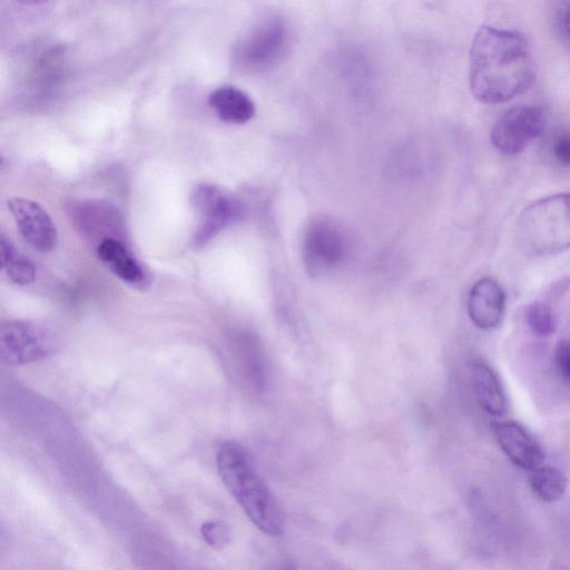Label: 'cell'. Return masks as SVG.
Here are the masks:
<instances>
[{
    "mask_svg": "<svg viewBox=\"0 0 570 570\" xmlns=\"http://www.w3.org/2000/svg\"><path fill=\"white\" fill-rule=\"evenodd\" d=\"M529 40L515 30L481 26L469 52V83L482 104H503L525 92L535 79Z\"/></svg>",
    "mask_w": 570,
    "mask_h": 570,
    "instance_id": "6da1fadb",
    "label": "cell"
},
{
    "mask_svg": "<svg viewBox=\"0 0 570 570\" xmlns=\"http://www.w3.org/2000/svg\"><path fill=\"white\" fill-rule=\"evenodd\" d=\"M218 474L253 524L267 535H279L284 513L259 474L253 456L235 441L223 442L216 452Z\"/></svg>",
    "mask_w": 570,
    "mask_h": 570,
    "instance_id": "7a4b0ae2",
    "label": "cell"
},
{
    "mask_svg": "<svg viewBox=\"0 0 570 570\" xmlns=\"http://www.w3.org/2000/svg\"><path fill=\"white\" fill-rule=\"evenodd\" d=\"M517 243L529 256L544 257L570 248V193L528 205L517 222Z\"/></svg>",
    "mask_w": 570,
    "mask_h": 570,
    "instance_id": "3957f363",
    "label": "cell"
},
{
    "mask_svg": "<svg viewBox=\"0 0 570 570\" xmlns=\"http://www.w3.org/2000/svg\"><path fill=\"white\" fill-rule=\"evenodd\" d=\"M291 42L287 21L278 14L266 16L238 39L233 63L246 73L268 71L286 58Z\"/></svg>",
    "mask_w": 570,
    "mask_h": 570,
    "instance_id": "277c9868",
    "label": "cell"
},
{
    "mask_svg": "<svg viewBox=\"0 0 570 570\" xmlns=\"http://www.w3.org/2000/svg\"><path fill=\"white\" fill-rule=\"evenodd\" d=\"M58 348L56 334L31 321H8L0 327V360L6 365H23L40 361Z\"/></svg>",
    "mask_w": 570,
    "mask_h": 570,
    "instance_id": "5b68a950",
    "label": "cell"
},
{
    "mask_svg": "<svg viewBox=\"0 0 570 570\" xmlns=\"http://www.w3.org/2000/svg\"><path fill=\"white\" fill-rule=\"evenodd\" d=\"M191 204L198 218L193 236L196 247L206 245L243 215L239 200L217 185H198L193 191Z\"/></svg>",
    "mask_w": 570,
    "mask_h": 570,
    "instance_id": "8992f818",
    "label": "cell"
},
{
    "mask_svg": "<svg viewBox=\"0 0 570 570\" xmlns=\"http://www.w3.org/2000/svg\"><path fill=\"white\" fill-rule=\"evenodd\" d=\"M347 252L342 228L330 218H316L306 228L303 240V262L314 277L336 269Z\"/></svg>",
    "mask_w": 570,
    "mask_h": 570,
    "instance_id": "52a82bcc",
    "label": "cell"
},
{
    "mask_svg": "<svg viewBox=\"0 0 570 570\" xmlns=\"http://www.w3.org/2000/svg\"><path fill=\"white\" fill-rule=\"evenodd\" d=\"M547 125L542 108L519 105L505 110L491 129V142L505 155H517L541 136Z\"/></svg>",
    "mask_w": 570,
    "mask_h": 570,
    "instance_id": "ba28073f",
    "label": "cell"
},
{
    "mask_svg": "<svg viewBox=\"0 0 570 570\" xmlns=\"http://www.w3.org/2000/svg\"><path fill=\"white\" fill-rule=\"evenodd\" d=\"M22 238L37 252L49 253L57 244V229L49 214L37 203L24 197L7 200Z\"/></svg>",
    "mask_w": 570,
    "mask_h": 570,
    "instance_id": "9c48e42d",
    "label": "cell"
},
{
    "mask_svg": "<svg viewBox=\"0 0 570 570\" xmlns=\"http://www.w3.org/2000/svg\"><path fill=\"white\" fill-rule=\"evenodd\" d=\"M492 432L499 448L514 465L531 471L543 463L541 445L519 422L498 420L492 423Z\"/></svg>",
    "mask_w": 570,
    "mask_h": 570,
    "instance_id": "30bf717a",
    "label": "cell"
},
{
    "mask_svg": "<svg viewBox=\"0 0 570 570\" xmlns=\"http://www.w3.org/2000/svg\"><path fill=\"white\" fill-rule=\"evenodd\" d=\"M505 293L493 278L484 277L474 283L468 296V314L480 330L495 328L504 314Z\"/></svg>",
    "mask_w": 570,
    "mask_h": 570,
    "instance_id": "8fae6325",
    "label": "cell"
},
{
    "mask_svg": "<svg viewBox=\"0 0 570 570\" xmlns=\"http://www.w3.org/2000/svg\"><path fill=\"white\" fill-rule=\"evenodd\" d=\"M98 258L126 284L144 288L149 278L142 264L116 238H104L97 247Z\"/></svg>",
    "mask_w": 570,
    "mask_h": 570,
    "instance_id": "7c38bea8",
    "label": "cell"
},
{
    "mask_svg": "<svg viewBox=\"0 0 570 570\" xmlns=\"http://www.w3.org/2000/svg\"><path fill=\"white\" fill-rule=\"evenodd\" d=\"M472 387L482 410L492 417H502L507 412V395L494 368L478 358L471 364Z\"/></svg>",
    "mask_w": 570,
    "mask_h": 570,
    "instance_id": "4fadbf2b",
    "label": "cell"
},
{
    "mask_svg": "<svg viewBox=\"0 0 570 570\" xmlns=\"http://www.w3.org/2000/svg\"><path fill=\"white\" fill-rule=\"evenodd\" d=\"M69 61L67 48L62 45L49 47L33 61L27 72L29 85L36 90H49L57 87L68 75Z\"/></svg>",
    "mask_w": 570,
    "mask_h": 570,
    "instance_id": "5bb4252c",
    "label": "cell"
},
{
    "mask_svg": "<svg viewBox=\"0 0 570 570\" xmlns=\"http://www.w3.org/2000/svg\"><path fill=\"white\" fill-rule=\"evenodd\" d=\"M208 102L219 119L228 124H245L255 114V105L250 97L229 85L213 90Z\"/></svg>",
    "mask_w": 570,
    "mask_h": 570,
    "instance_id": "9a60e30c",
    "label": "cell"
},
{
    "mask_svg": "<svg viewBox=\"0 0 570 570\" xmlns=\"http://www.w3.org/2000/svg\"><path fill=\"white\" fill-rule=\"evenodd\" d=\"M529 483L535 497L544 502L559 501L568 488V480L562 471L542 464L530 471Z\"/></svg>",
    "mask_w": 570,
    "mask_h": 570,
    "instance_id": "2e32d148",
    "label": "cell"
},
{
    "mask_svg": "<svg viewBox=\"0 0 570 570\" xmlns=\"http://www.w3.org/2000/svg\"><path fill=\"white\" fill-rule=\"evenodd\" d=\"M0 247L1 267L6 275L17 285L31 284L36 277V268L32 262L4 236H1Z\"/></svg>",
    "mask_w": 570,
    "mask_h": 570,
    "instance_id": "e0dca14e",
    "label": "cell"
},
{
    "mask_svg": "<svg viewBox=\"0 0 570 570\" xmlns=\"http://www.w3.org/2000/svg\"><path fill=\"white\" fill-rule=\"evenodd\" d=\"M525 322L538 337H548L557 328L556 314L552 307L543 302H533L527 307Z\"/></svg>",
    "mask_w": 570,
    "mask_h": 570,
    "instance_id": "ac0fdd59",
    "label": "cell"
},
{
    "mask_svg": "<svg viewBox=\"0 0 570 570\" xmlns=\"http://www.w3.org/2000/svg\"><path fill=\"white\" fill-rule=\"evenodd\" d=\"M553 161L563 168H570V128L559 129L549 142Z\"/></svg>",
    "mask_w": 570,
    "mask_h": 570,
    "instance_id": "d6986e66",
    "label": "cell"
},
{
    "mask_svg": "<svg viewBox=\"0 0 570 570\" xmlns=\"http://www.w3.org/2000/svg\"><path fill=\"white\" fill-rule=\"evenodd\" d=\"M200 535L209 547L220 549L229 542L230 531L223 521L210 520L202 524Z\"/></svg>",
    "mask_w": 570,
    "mask_h": 570,
    "instance_id": "ffe728a7",
    "label": "cell"
},
{
    "mask_svg": "<svg viewBox=\"0 0 570 570\" xmlns=\"http://www.w3.org/2000/svg\"><path fill=\"white\" fill-rule=\"evenodd\" d=\"M554 363L559 374L570 383V337L560 341L557 345Z\"/></svg>",
    "mask_w": 570,
    "mask_h": 570,
    "instance_id": "44dd1931",
    "label": "cell"
},
{
    "mask_svg": "<svg viewBox=\"0 0 570 570\" xmlns=\"http://www.w3.org/2000/svg\"><path fill=\"white\" fill-rule=\"evenodd\" d=\"M563 29L566 31L567 37L570 40V4L563 14Z\"/></svg>",
    "mask_w": 570,
    "mask_h": 570,
    "instance_id": "7402d4cb",
    "label": "cell"
},
{
    "mask_svg": "<svg viewBox=\"0 0 570 570\" xmlns=\"http://www.w3.org/2000/svg\"><path fill=\"white\" fill-rule=\"evenodd\" d=\"M17 2H20L22 4H30V6H37L48 2L49 0H16Z\"/></svg>",
    "mask_w": 570,
    "mask_h": 570,
    "instance_id": "603a6c76",
    "label": "cell"
}]
</instances>
